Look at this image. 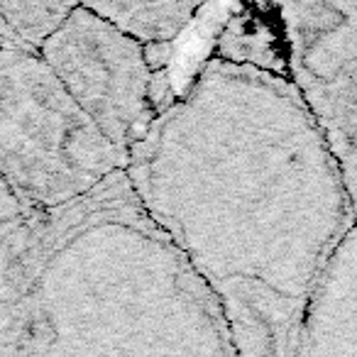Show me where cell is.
Here are the masks:
<instances>
[{"label":"cell","mask_w":357,"mask_h":357,"mask_svg":"<svg viewBox=\"0 0 357 357\" xmlns=\"http://www.w3.org/2000/svg\"><path fill=\"white\" fill-rule=\"evenodd\" d=\"M211 59L287 81V42L277 3L233 6L213 42Z\"/></svg>","instance_id":"5"},{"label":"cell","mask_w":357,"mask_h":357,"mask_svg":"<svg viewBox=\"0 0 357 357\" xmlns=\"http://www.w3.org/2000/svg\"><path fill=\"white\" fill-rule=\"evenodd\" d=\"M115 149L40 54L0 45V178L32 213H56L125 174Z\"/></svg>","instance_id":"1"},{"label":"cell","mask_w":357,"mask_h":357,"mask_svg":"<svg viewBox=\"0 0 357 357\" xmlns=\"http://www.w3.org/2000/svg\"><path fill=\"white\" fill-rule=\"evenodd\" d=\"M76 3H30V0H0V45L40 54L52 35L69 17Z\"/></svg>","instance_id":"7"},{"label":"cell","mask_w":357,"mask_h":357,"mask_svg":"<svg viewBox=\"0 0 357 357\" xmlns=\"http://www.w3.org/2000/svg\"><path fill=\"white\" fill-rule=\"evenodd\" d=\"M144 50H169L191 27L201 3H86Z\"/></svg>","instance_id":"6"},{"label":"cell","mask_w":357,"mask_h":357,"mask_svg":"<svg viewBox=\"0 0 357 357\" xmlns=\"http://www.w3.org/2000/svg\"><path fill=\"white\" fill-rule=\"evenodd\" d=\"M287 42V84L296 93L355 199L357 0L279 3Z\"/></svg>","instance_id":"3"},{"label":"cell","mask_w":357,"mask_h":357,"mask_svg":"<svg viewBox=\"0 0 357 357\" xmlns=\"http://www.w3.org/2000/svg\"><path fill=\"white\" fill-rule=\"evenodd\" d=\"M81 113L128 157L152 130L159 113V79L142 45L76 3L40 50Z\"/></svg>","instance_id":"2"},{"label":"cell","mask_w":357,"mask_h":357,"mask_svg":"<svg viewBox=\"0 0 357 357\" xmlns=\"http://www.w3.org/2000/svg\"><path fill=\"white\" fill-rule=\"evenodd\" d=\"M289 357H355V228L328 255L301 308Z\"/></svg>","instance_id":"4"}]
</instances>
